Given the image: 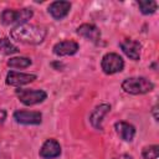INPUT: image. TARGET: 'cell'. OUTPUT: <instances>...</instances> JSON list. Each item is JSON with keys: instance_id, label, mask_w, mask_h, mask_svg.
<instances>
[{"instance_id": "obj_1", "label": "cell", "mask_w": 159, "mask_h": 159, "mask_svg": "<svg viewBox=\"0 0 159 159\" xmlns=\"http://www.w3.org/2000/svg\"><path fill=\"white\" fill-rule=\"evenodd\" d=\"M46 29L41 25L35 24H22L15 26L10 31V36L12 40L25 43V45H39L46 37Z\"/></svg>"}, {"instance_id": "obj_2", "label": "cell", "mask_w": 159, "mask_h": 159, "mask_svg": "<svg viewBox=\"0 0 159 159\" xmlns=\"http://www.w3.org/2000/svg\"><path fill=\"white\" fill-rule=\"evenodd\" d=\"M153 88L154 84L145 77H129L122 82V89L129 94H144Z\"/></svg>"}, {"instance_id": "obj_3", "label": "cell", "mask_w": 159, "mask_h": 159, "mask_svg": "<svg viewBox=\"0 0 159 159\" xmlns=\"http://www.w3.org/2000/svg\"><path fill=\"white\" fill-rule=\"evenodd\" d=\"M34 12L31 9H20V10H15V9H6L1 12V22L5 26L9 25H22V24H27V21L32 17Z\"/></svg>"}, {"instance_id": "obj_4", "label": "cell", "mask_w": 159, "mask_h": 159, "mask_svg": "<svg viewBox=\"0 0 159 159\" xmlns=\"http://www.w3.org/2000/svg\"><path fill=\"white\" fill-rule=\"evenodd\" d=\"M101 67L106 75H114L124 68V61L118 53L108 52L102 57Z\"/></svg>"}, {"instance_id": "obj_5", "label": "cell", "mask_w": 159, "mask_h": 159, "mask_svg": "<svg viewBox=\"0 0 159 159\" xmlns=\"http://www.w3.org/2000/svg\"><path fill=\"white\" fill-rule=\"evenodd\" d=\"M19 101L25 106H34L43 102L47 98V93L42 89H22L17 88L15 91Z\"/></svg>"}, {"instance_id": "obj_6", "label": "cell", "mask_w": 159, "mask_h": 159, "mask_svg": "<svg viewBox=\"0 0 159 159\" xmlns=\"http://www.w3.org/2000/svg\"><path fill=\"white\" fill-rule=\"evenodd\" d=\"M14 119L20 124H40L42 122V114L37 111H22L14 112Z\"/></svg>"}, {"instance_id": "obj_7", "label": "cell", "mask_w": 159, "mask_h": 159, "mask_svg": "<svg viewBox=\"0 0 159 159\" xmlns=\"http://www.w3.org/2000/svg\"><path fill=\"white\" fill-rule=\"evenodd\" d=\"M36 80V75L32 73H22V72H15L10 71L6 75V84L12 87H20L24 84H27Z\"/></svg>"}, {"instance_id": "obj_8", "label": "cell", "mask_w": 159, "mask_h": 159, "mask_svg": "<svg viewBox=\"0 0 159 159\" xmlns=\"http://www.w3.org/2000/svg\"><path fill=\"white\" fill-rule=\"evenodd\" d=\"M78 48L80 46L76 41L63 40V41L55 43V46L52 47V51L56 56H71V55H75L78 51Z\"/></svg>"}, {"instance_id": "obj_9", "label": "cell", "mask_w": 159, "mask_h": 159, "mask_svg": "<svg viewBox=\"0 0 159 159\" xmlns=\"http://www.w3.org/2000/svg\"><path fill=\"white\" fill-rule=\"evenodd\" d=\"M122 51L133 61H138L140 58V50H142V45L140 42L132 40V39H125L119 43Z\"/></svg>"}, {"instance_id": "obj_10", "label": "cell", "mask_w": 159, "mask_h": 159, "mask_svg": "<svg viewBox=\"0 0 159 159\" xmlns=\"http://www.w3.org/2000/svg\"><path fill=\"white\" fill-rule=\"evenodd\" d=\"M60 154H61V145L56 139H47L40 149V157L43 159H53L57 158Z\"/></svg>"}, {"instance_id": "obj_11", "label": "cell", "mask_w": 159, "mask_h": 159, "mask_svg": "<svg viewBox=\"0 0 159 159\" xmlns=\"http://www.w3.org/2000/svg\"><path fill=\"white\" fill-rule=\"evenodd\" d=\"M76 32L80 36H82V37H84V39H87L94 43L99 42V40H101V31L93 24H82L77 27Z\"/></svg>"}, {"instance_id": "obj_12", "label": "cell", "mask_w": 159, "mask_h": 159, "mask_svg": "<svg viewBox=\"0 0 159 159\" xmlns=\"http://www.w3.org/2000/svg\"><path fill=\"white\" fill-rule=\"evenodd\" d=\"M71 9V2L70 1H53L48 6V14L55 19V20H61L67 16Z\"/></svg>"}, {"instance_id": "obj_13", "label": "cell", "mask_w": 159, "mask_h": 159, "mask_svg": "<svg viewBox=\"0 0 159 159\" xmlns=\"http://www.w3.org/2000/svg\"><path fill=\"white\" fill-rule=\"evenodd\" d=\"M109 111H111V106L107 104V103H102V104L97 106V107L92 111V113H91V116H89V122H91L92 127L101 130V129H102V120H103V117H104Z\"/></svg>"}, {"instance_id": "obj_14", "label": "cell", "mask_w": 159, "mask_h": 159, "mask_svg": "<svg viewBox=\"0 0 159 159\" xmlns=\"http://www.w3.org/2000/svg\"><path fill=\"white\" fill-rule=\"evenodd\" d=\"M114 129L117 132V134L125 142H130L133 140L134 135H135V128L134 125H132L130 123H127V122H117L114 124Z\"/></svg>"}, {"instance_id": "obj_15", "label": "cell", "mask_w": 159, "mask_h": 159, "mask_svg": "<svg viewBox=\"0 0 159 159\" xmlns=\"http://www.w3.org/2000/svg\"><path fill=\"white\" fill-rule=\"evenodd\" d=\"M138 7L140 10L142 14L144 15H152L157 11L158 9V4L153 0H140L138 1Z\"/></svg>"}, {"instance_id": "obj_16", "label": "cell", "mask_w": 159, "mask_h": 159, "mask_svg": "<svg viewBox=\"0 0 159 159\" xmlns=\"http://www.w3.org/2000/svg\"><path fill=\"white\" fill-rule=\"evenodd\" d=\"M19 52V48L6 37L0 39V55H12Z\"/></svg>"}, {"instance_id": "obj_17", "label": "cell", "mask_w": 159, "mask_h": 159, "mask_svg": "<svg viewBox=\"0 0 159 159\" xmlns=\"http://www.w3.org/2000/svg\"><path fill=\"white\" fill-rule=\"evenodd\" d=\"M31 65V60L27 57H11L7 61V66L12 68H26Z\"/></svg>"}, {"instance_id": "obj_18", "label": "cell", "mask_w": 159, "mask_h": 159, "mask_svg": "<svg viewBox=\"0 0 159 159\" xmlns=\"http://www.w3.org/2000/svg\"><path fill=\"white\" fill-rule=\"evenodd\" d=\"M142 155L144 159H157L159 155V147L158 145H149L145 147L142 152Z\"/></svg>"}, {"instance_id": "obj_19", "label": "cell", "mask_w": 159, "mask_h": 159, "mask_svg": "<svg viewBox=\"0 0 159 159\" xmlns=\"http://www.w3.org/2000/svg\"><path fill=\"white\" fill-rule=\"evenodd\" d=\"M6 119V111L5 109H0V123H2Z\"/></svg>"}, {"instance_id": "obj_20", "label": "cell", "mask_w": 159, "mask_h": 159, "mask_svg": "<svg viewBox=\"0 0 159 159\" xmlns=\"http://www.w3.org/2000/svg\"><path fill=\"white\" fill-rule=\"evenodd\" d=\"M152 113H153V116H154V119L158 120V106H154V107H153Z\"/></svg>"}, {"instance_id": "obj_21", "label": "cell", "mask_w": 159, "mask_h": 159, "mask_svg": "<svg viewBox=\"0 0 159 159\" xmlns=\"http://www.w3.org/2000/svg\"><path fill=\"white\" fill-rule=\"evenodd\" d=\"M113 159H133L130 155H128V154H122V155H119V157H116V158H113Z\"/></svg>"}]
</instances>
